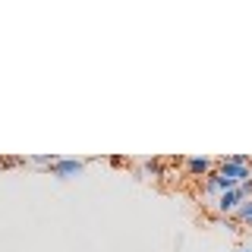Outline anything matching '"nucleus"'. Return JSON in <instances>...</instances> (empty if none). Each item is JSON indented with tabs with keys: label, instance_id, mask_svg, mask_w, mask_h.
Wrapping results in <instances>:
<instances>
[{
	"label": "nucleus",
	"instance_id": "obj_1",
	"mask_svg": "<svg viewBox=\"0 0 252 252\" xmlns=\"http://www.w3.org/2000/svg\"><path fill=\"white\" fill-rule=\"evenodd\" d=\"M82 167H85V164H82V161H73V158H54V164H51L54 177H60V180L76 177V173L82 170Z\"/></svg>",
	"mask_w": 252,
	"mask_h": 252
},
{
	"label": "nucleus",
	"instance_id": "obj_2",
	"mask_svg": "<svg viewBox=\"0 0 252 252\" xmlns=\"http://www.w3.org/2000/svg\"><path fill=\"white\" fill-rule=\"evenodd\" d=\"M240 202H246V199L240 195V186H236V189H230V192H220L218 211H224V215H227V211H236V208H240Z\"/></svg>",
	"mask_w": 252,
	"mask_h": 252
},
{
	"label": "nucleus",
	"instance_id": "obj_3",
	"mask_svg": "<svg viewBox=\"0 0 252 252\" xmlns=\"http://www.w3.org/2000/svg\"><path fill=\"white\" fill-rule=\"evenodd\" d=\"M186 170H189V177H208L211 158H189V161H186Z\"/></svg>",
	"mask_w": 252,
	"mask_h": 252
},
{
	"label": "nucleus",
	"instance_id": "obj_4",
	"mask_svg": "<svg viewBox=\"0 0 252 252\" xmlns=\"http://www.w3.org/2000/svg\"><path fill=\"white\" fill-rule=\"evenodd\" d=\"M233 215H236V220H252V199L240 202V208H236Z\"/></svg>",
	"mask_w": 252,
	"mask_h": 252
},
{
	"label": "nucleus",
	"instance_id": "obj_5",
	"mask_svg": "<svg viewBox=\"0 0 252 252\" xmlns=\"http://www.w3.org/2000/svg\"><path fill=\"white\" fill-rule=\"evenodd\" d=\"M233 252H252V249H233Z\"/></svg>",
	"mask_w": 252,
	"mask_h": 252
},
{
	"label": "nucleus",
	"instance_id": "obj_6",
	"mask_svg": "<svg viewBox=\"0 0 252 252\" xmlns=\"http://www.w3.org/2000/svg\"><path fill=\"white\" fill-rule=\"evenodd\" d=\"M249 167H252V161H249Z\"/></svg>",
	"mask_w": 252,
	"mask_h": 252
}]
</instances>
